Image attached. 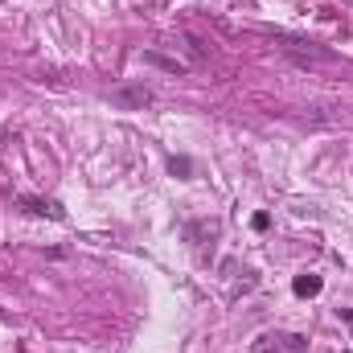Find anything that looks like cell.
Instances as JSON below:
<instances>
[{"instance_id": "obj_2", "label": "cell", "mask_w": 353, "mask_h": 353, "mask_svg": "<svg viewBox=\"0 0 353 353\" xmlns=\"http://www.w3.org/2000/svg\"><path fill=\"white\" fill-rule=\"evenodd\" d=\"M111 99L123 103V107H148V103H152V90L148 87H123V90H115Z\"/></svg>"}, {"instance_id": "obj_3", "label": "cell", "mask_w": 353, "mask_h": 353, "mask_svg": "<svg viewBox=\"0 0 353 353\" xmlns=\"http://www.w3.org/2000/svg\"><path fill=\"white\" fill-rule=\"evenodd\" d=\"M321 292V275H300L296 279V296H316Z\"/></svg>"}, {"instance_id": "obj_7", "label": "cell", "mask_w": 353, "mask_h": 353, "mask_svg": "<svg viewBox=\"0 0 353 353\" xmlns=\"http://www.w3.org/2000/svg\"><path fill=\"white\" fill-rule=\"evenodd\" d=\"M0 4H4V0H0Z\"/></svg>"}, {"instance_id": "obj_1", "label": "cell", "mask_w": 353, "mask_h": 353, "mask_svg": "<svg viewBox=\"0 0 353 353\" xmlns=\"http://www.w3.org/2000/svg\"><path fill=\"white\" fill-rule=\"evenodd\" d=\"M21 210H29L37 218H50V222H66V210L50 197H21Z\"/></svg>"}, {"instance_id": "obj_6", "label": "cell", "mask_w": 353, "mask_h": 353, "mask_svg": "<svg viewBox=\"0 0 353 353\" xmlns=\"http://www.w3.org/2000/svg\"><path fill=\"white\" fill-rule=\"evenodd\" d=\"M4 144H8V132H4V128H0V148H4Z\"/></svg>"}, {"instance_id": "obj_5", "label": "cell", "mask_w": 353, "mask_h": 353, "mask_svg": "<svg viewBox=\"0 0 353 353\" xmlns=\"http://www.w3.org/2000/svg\"><path fill=\"white\" fill-rule=\"evenodd\" d=\"M275 341H279V337H259V341H255V353H283Z\"/></svg>"}, {"instance_id": "obj_4", "label": "cell", "mask_w": 353, "mask_h": 353, "mask_svg": "<svg viewBox=\"0 0 353 353\" xmlns=\"http://www.w3.org/2000/svg\"><path fill=\"white\" fill-rule=\"evenodd\" d=\"M144 58H148V62H157V66H165V70H176V74L185 70L181 62H173V58H161V54H144Z\"/></svg>"}]
</instances>
